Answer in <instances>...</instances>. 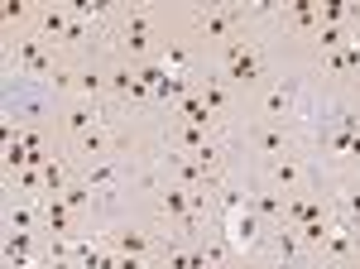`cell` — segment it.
<instances>
[{"mask_svg":"<svg viewBox=\"0 0 360 269\" xmlns=\"http://www.w3.org/2000/svg\"><path fill=\"white\" fill-rule=\"evenodd\" d=\"M168 44V0H115V15L106 25V58L120 63H164Z\"/></svg>","mask_w":360,"mask_h":269,"instance_id":"7a4b0ae2","label":"cell"},{"mask_svg":"<svg viewBox=\"0 0 360 269\" xmlns=\"http://www.w3.org/2000/svg\"><path fill=\"white\" fill-rule=\"evenodd\" d=\"M0 231H44V202H29V197H0Z\"/></svg>","mask_w":360,"mask_h":269,"instance_id":"ba28073f","label":"cell"},{"mask_svg":"<svg viewBox=\"0 0 360 269\" xmlns=\"http://www.w3.org/2000/svg\"><path fill=\"white\" fill-rule=\"evenodd\" d=\"M236 173H245L255 183H264V188H274L278 197H303V192H317L322 188V173L312 168L303 149H293V154H283V159L264 163V168H236Z\"/></svg>","mask_w":360,"mask_h":269,"instance_id":"277c9868","label":"cell"},{"mask_svg":"<svg viewBox=\"0 0 360 269\" xmlns=\"http://www.w3.org/2000/svg\"><path fill=\"white\" fill-rule=\"evenodd\" d=\"M322 25H351V0H317Z\"/></svg>","mask_w":360,"mask_h":269,"instance_id":"30bf717a","label":"cell"},{"mask_svg":"<svg viewBox=\"0 0 360 269\" xmlns=\"http://www.w3.org/2000/svg\"><path fill=\"white\" fill-rule=\"evenodd\" d=\"M115 115V101H91V96H58V115H53V134L68 149L72 139H82L86 130L106 125Z\"/></svg>","mask_w":360,"mask_h":269,"instance_id":"5b68a950","label":"cell"},{"mask_svg":"<svg viewBox=\"0 0 360 269\" xmlns=\"http://www.w3.org/2000/svg\"><path fill=\"white\" fill-rule=\"evenodd\" d=\"M307 255H312V260H317L322 269H346L351 260H356V241H351V226H332V231H327L322 241L312 245Z\"/></svg>","mask_w":360,"mask_h":269,"instance_id":"52a82bcc","label":"cell"},{"mask_svg":"<svg viewBox=\"0 0 360 269\" xmlns=\"http://www.w3.org/2000/svg\"><path fill=\"white\" fill-rule=\"evenodd\" d=\"M327 197H332L336 226H356L360 221V178H341V183H322Z\"/></svg>","mask_w":360,"mask_h":269,"instance_id":"9c48e42d","label":"cell"},{"mask_svg":"<svg viewBox=\"0 0 360 269\" xmlns=\"http://www.w3.org/2000/svg\"><path fill=\"white\" fill-rule=\"evenodd\" d=\"M173 29L202 54V63H212L217 49L250 29L245 0H173Z\"/></svg>","mask_w":360,"mask_h":269,"instance_id":"3957f363","label":"cell"},{"mask_svg":"<svg viewBox=\"0 0 360 269\" xmlns=\"http://www.w3.org/2000/svg\"><path fill=\"white\" fill-rule=\"evenodd\" d=\"M351 241H356V250H360V221H356V226H351Z\"/></svg>","mask_w":360,"mask_h":269,"instance_id":"8fae6325","label":"cell"},{"mask_svg":"<svg viewBox=\"0 0 360 269\" xmlns=\"http://www.w3.org/2000/svg\"><path fill=\"white\" fill-rule=\"evenodd\" d=\"M221 236L231 241V250H240V255H269V236H274V226H264L250 207H240V212L221 216Z\"/></svg>","mask_w":360,"mask_h":269,"instance_id":"8992f818","label":"cell"},{"mask_svg":"<svg viewBox=\"0 0 360 269\" xmlns=\"http://www.w3.org/2000/svg\"><path fill=\"white\" fill-rule=\"evenodd\" d=\"M298 149L312 168L322 173V183L360 178V92L356 77H312L307 73V96L298 111Z\"/></svg>","mask_w":360,"mask_h":269,"instance_id":"6da1fadb","label":"cell"}]
</instances>
